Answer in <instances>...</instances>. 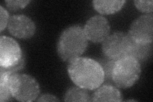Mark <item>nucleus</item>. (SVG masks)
Segmentation results:
<instances>
[{
  "mask_svg": "<svg viewBox=\"0 0 153 102\" xmlns=\"http://www.w3.org/2000/svg\"><path fill=\"white\" fill-rule=\"evenodd\" d=\"M67 70L74 83L87 90L97 89L105 81L102 65L91 58H76L69 62Z\"/></svg>",
  "mask_w": 153,
  "mask_h": 102,
  "instance_id": "1",
  "label": "nucleus"
},
{
  "mask_svg": "<svg viewBox=\"0 0 153 102\" xmlns=\"http://www.w3.org/2000/svg\"><path fill=\"white\" fill-rule=\"evenodd\" d=\"M88 45V39L84 29L79 25L71 26L62 32L57 45L61 59L70 62L84 54Z\"/></svg>",
  "mask_w": 153,
  "mask_h": 102,
  "instance_id": "2",
  "label": "nucleus"
},
{
  "mask_svg": "<svg viewBox=\"0 0 153 102\" xmlns=\"http://www.w3.org/2000/svg\"><path fill=\"white\" fill-rule=\"evenodd\" d=\"M141 75L140 63L128 56L114 63L111 80L116 87L127 89L135 84Z\"/></svg>",
  "mask_w": 153,
  "mask_h": 102,
  "instance_id": "3",
  "label": "nucleus"
},
{
  "mask_svg": "<svg viewBox=\"0 0 153 102\" xmlns=\"http://www.w3.org/2000/svg\"><path fill=\"white\" fill-rule=\"evenodd\" d=\"M25 66L22 51L18 42L7 36L0 37V70L16 73Z\"/></svg>",
  "mask_w": 153,
  "mask_h": 102,
  "instance_id": "4",
  "label": "nucleus"
},
{
  "mask_svg": "<svg viewBox=\"0 0 153 102\" xmlns=\"http://www.w3.org/2000/svg\"><path fill=\"white\" fill-rule=\"evenodd\" d=\"M9 87L13 98L20 101H35L40 94V87L35 78L27 74L11 73Z\"/></svg>",
  "mask_w": 153,
  "mask_h": 102,
  "instance_id": "5",
  "label": "nucleus"
},
{
  "mask_svg": "<svg viewBox=\"0 0 153 102\" xmlns=\"http://www.w3.org/2000/svg\"><path fill=\"white\" fill-rule=\"evenodd\" d=\"M133 40L126 33H114L102 42V51L107 59L114 61L129 56Z\"/></svg>",
  "mask_w": 153,
  "mask_h": 102,
  "instance_id": "6",
  "label": "nucleus"
},
{
  "mask_svg": "<svg viewBox=\"0 0 153 102\" xmlns=\"http://www.w3.org/2000/svg\"><path fill=\"white\" fill-rule=\"evenodd\" d=\"M128 35L134 42L142 43H152V13L145 14L137 18L131 24Z\"/></svg>",
  "mask_w": 153,
  "mask_h": 102,
  "instance_id": "7",
  "label": "nucleus"
},
{
  "mask_svg": "<svg viewBox=\"0 0 153 102\" xmlns=\"http://www.w3.org/2000/svg\"><path fill=\"white\" fill-rule=\"evenodd\" d=\"M83 29L88 40L94 43L103 42L111 31V26L108 20L102 16L91 17Z\"/></svg>",
  "mask_w": 153,
  "mask_h": 102,
  "instance_id": "8",
  "label": "nucleus"
},
{
  "mask_svg": "<svg viewBox=\"0 0 153 102\" xmlns=\"http://www.w3.org/2000/svg\"><path fill=\"white\" fill-rule=\"evenodd\" d=\"M7 28L12 35L22 39L31 38L36 32L34 22L23 14H17L10 17Z\"/></svg>",
  "mask_w": 153,
  "mask_h": 102,
  "instance_id": "9",
  "label": "nucleus"
},
{
  "mask_svg": "<svg viewBox=\"0 0 153 102\" xmlns=\"http://www.w3.org/2000/svg\"><path fill=\"white\" fill-rule=\"evenodd\" d=\"M92 101H121L123 96L116 86L111 84L99 87L91 96Z\"/></svg>",
  "mask_w": 153,
  "mask_h": 102,
  "instance_id": "10",
  "label": "nucleus"
},
{
  "mask_svg": "<svg viewBox=\"0 0 153 102\" xmlns=\"http://www.w3.org/2000/svg\"><path fill=\"white\" fill-rule=\"evenodd\" d=\"M126 1H93L94 8L102 15H110L119 12Z\"/></svg>",
  "mask_w": 153,
  "mask_h": 102,
  "instance_id": "11",
  "label": "nucleus"
},
{
  "mask_svg": "<svg viewBox=\"0 0 153 102\" xmlns=\"http://www.w3.org/2000/svg\"><path fill=\"white\" fill-rule=\"evenodd\" d=\"M152 51V43H142L133 41L129 56L136 59L138 61L143 62L149 59Z\"/></svg>",
  "mask_w": 153,
  "mask_h": 102,
  "instance_id": "12",
  "label": "nucleus"
},
{
  "mask_svg": "<svg viewBox=\"0 0 153 102\" xmlns=\"http://www.w3.org/2000/svg\"><path fill=\"white\" fill-rule=\"evenodd\" d=\"M64 98L65 101H92L91 96L88 90L77 86L67 91Z\"/></svg>",
  "mask_w": 153,
  "mask_h": 102,
  "instance_id": "13",
  "label": "nucleus"
},
{
  "mask_svg": "<svg viewBox=\"0 0 153 102\" xmlns=\"http://www.w3.org/2000/svg\"><path fill=\"white\" fill-rule=\"evenodd\" d=\"M11 72L0 70V101L1 102L12 100L13 98L9 87V78Z\"/></svg>",
  "mask_w": 153,
  "mask_h": 102,
  "instance_id": "14",
  "label": "nucleus"
},
{
  "mask_svg": "<svg viewBox=\"0 0 153 102\" xmlns=\"http://www.w3.org/2000/svg\"><path fill=\"white\" fill-rule=\"evenodd\" d=\"M135 5L137 8L142 12L147 13H152L153 11V1H135Z\"/></svg>",
  "mask_w": 153,
  "mask_h": 102,
  "instance_id": "15",
  "label": "nucleus"
},
{
  "mask_svg": "<svg viewBox=\"0 0 153 102\" xmlns=\"http://www.w3.org/2000/svg\"><path fill=\"white\" fill-rule=\"evenodd\" d=\"M7 8L12 11H16L26 7L30 1H5Z\"/></svg>",
  "mask_w": 153,
  "mask_h": 102,
  "instance_id": "16",
  "label": "nucleus"
},
{
  "mask_svg": "<svg viewBox=\"0 0 153 102\" xmlns=\"http://www.w3.org/2000/svg\"><path fill=\"white\" fill-rule=\"evenodd\" d=\"M0 31L2 32L6 27L8 26V23L10 19L9 14L5 8H4L2 5L0 6Z\"/></svg>",
  "mask_w": 153,
  "mask_h": 102,
  "instance_id": "17",
  "label": "nucleus"
},
{
  "mask_svg": "<svg viewBox=\"0 0 153 102\" xmlns=\"http://www.w3.org/2000/svg\"><path fill=\"white\" fill-rule=\"evenodd\" d=\"M115 61H116L108 59V61H107L104 65L100 64L102 65L104 71L105 80H107V79L111 80L112 72V69H113V66H114Z\"/></svg>",
  "mask_w": 153,
  "mask_h": 102,
  "instance_id": "18",
  "label": "nucleus"
},
{
  "mask_svg": "<svg viewBox=\"0 0 153 102\" xmlns=\"http://www.w3.org/2000/svg\"><path fill=\"white\" fill-rule=\"evenodd\" d=\"M38 101H59L56 96L51 94H45L42 95L37 100Z\"/></svg>",
  "mask_w": 153,
  "mask_h": 102,
  "instance_id": "19",
  "label": "nucleus"
}]
</instances>
